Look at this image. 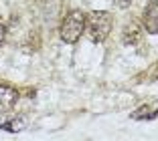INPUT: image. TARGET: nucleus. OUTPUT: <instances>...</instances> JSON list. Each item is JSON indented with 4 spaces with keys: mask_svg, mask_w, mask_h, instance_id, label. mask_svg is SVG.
I'll return each mask as SVG.
<instances>
[{
    "mask_svg": "<svg viewBox=\"0 0 158 141\" xmlns=\"http://www.w3.org/2000/svg\"><path fill=\"white\" fill-rule=\"evenodd\" d=\"M0 127L6 129V131H19L23 127V121L20 119H10V121H2L0 123Z\"/></svg>",
    "mask_w": 158,
    "mask_h": 141,
    "instance_id": "obj_7",
    "label": "nucleus"
},
{
    "mask_svg": "<svg viewBox=\"0 0 158 141\" xmlns=\"http://www.w3.org/2000/svg\"><path fill=\"white\" fill-rule=\"evenodd\" d=\"M83 30H85V14L81 10H73L61 22V28H59L61 41L67 42V45H75L81 38Z\"/></svg>",
    "mask_w": 158,
    "mask_h": 141,
    "instance_id": "obj_2",
    "label": "nucleus"
},
{
    "mask_svg": "<svg viewBox=\"0 0 158 141\" xmlns=\"http://www.w3.org/2000/svg\"><path fill=\"white\" fill-rule=\"evenodd\" d=\"M4 41H6V26L0 22V46L4 45Z\"/></svg>",
    "mask_w": 158,
    "mask_h": 141,
    "instance_id": "obj_8",
    "label": "nucleus"
},
{
    "mask_svg": "<svg viewBox=\"0 0 158 141\" xmlns=\"http://www.w3.org/2000/svg\"><path fill=\"white\" fill-rule=\"evenodd\" d=\"M138 38H140V26H138V22H132L124 30V42L126 45H136Z\"/></svg>",
    "mask_w": 158,
    "mask_h": 141,
    "instance_id": "obj_6",
    "label": "nucleus"
},
{
    "mask_svg": "<svg viewBox=\"0 0 158 141\" xmlns=\"http://www.w3.org/2000/svg\"><path fill=\"white\" fill-rule=\"evenodd\" d=\"M142 22H144L146 32L158 34V2L156 0L148 2V6H146V10H144V16H142Z\"/></svg>",
    "mask_w": 158,
    "mask_h": 141,
    "instance_id": "obj_3",
    "label": "nucleus"
},
{
    "mask_svg": "<svg viewBox=\"0 0 158 141\" xmlns=\"http://www.w3.org/2000/svg\"><path fill=\"white\" fill-rule=\"evenodd\" d=\"M114 2H116L120 8H126V6H130V4H132V0H114Z\"/></svg>",
    "mask_w": 158,
    "mask_h": 141,
    "instance_id": "obj_9",
    "label": "nucleus"
},
{
    "mask_svg": "<svg viewBox=\"0 0 158 141\" xmlns=\"http://www.w3.org/2000/svg\"><path fill=\"white\" fill-rule=\"evenodd\" d=\"M112 14L106 10H93L85 16V28H87V37L93 42H103L110 37L112 30Z\"/></svg>",
    "mask_w": 158,
    "mask_h": 141,
    "instance_id": "obj_1",
    "label": "nucleus"
},
{
    "mask_svg": "<svg viewBox=\"0 0 158 141\" xmlns=\"http://www.w3.org/2000/svg\"><path fill=\"white\" fill-rule=\"evenodd\" d=\"M19 91L12 85H0V107L2 109H12L19 101Z\"/></svg>",
    "mask_w": 158,
    "mask_h": 141,
    "instance_id": "obj_4",
    "label": "nucleus"
},
{
    "mask_svg": "<svg viewBox=\"0 0 158 141\" xmlns=\"http://www.w3.org/2000/svg\"><path fill=\"white\" fill-rule=\"evenodd\" d=\"M154 117H156V111L150 105H142L140 109H136L132 113V119H136V121H148V119H154Z\"/></svg>",
    "mask_w": 158,
    "mask_h": 141,
    "instance_id": "obj_5",
    "label": "nucleus"
}]
</instances>
